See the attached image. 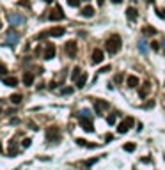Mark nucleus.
Instances as JSON below:
<instances>
[{
  "mask_svg": "<svg viewBox=\"0 0 165 170\" xmlns=\"http://www.w3.org/2000/svg\"><path fill=\"white\" fill-rule=\"evenodd\" d=\"M149 85H151V83H149V82H146V83H144V87L139 91V96H140V97H146V96L149 94V91H151V87H149Z\"/></svg>",
  "mask_w": 165,
  "mask_h": 170,
  "instance_id": "nucleus-18",
  "label": "nucleus"
},
{
  "mask_svg": "<svg viewBox=\"0 0 165 170\" xmlns=\"http://www.w3.org/2000/svg\"><path fill=\"white\" fill-rule=\"evenodd\" d=\"M151 48H153L154 52H158V50H160V44H158V43H153V44H151Z\"/></svg>",
  "mask_w": 165,
  "mask_h": 170,
  "instance_id": "nucleus-30",
  "label": "nucleus"
},
{
  "mask_svg": "<svg viewBox=\"0 0 165 170\" xmlns=\"http://www.w3.org/2000/svg\"><path fill=\"white\" fill-rule=\"evenodd\" d=\"M64 32H66V28L55 27V28H50V30H48V37H60V36H64Z\"/></svg>",
  "mask_w": 165,
  "mask_h": 170,
  "instance_id": "nucleus-10",
  "label": "nucleus"
},
{
  "mask_svg": "<svg viewBox=\"0 0 165 170\" xmlns=\"http://www.w3.org/2000/svg\"><path fill=\"white\" fill-rule=\"evenodd\" d=\"M103 2H105V0H98V5H103Z\"/></svg>",
  "mask_w": 165,
  "mask_h": 170,
  "instance_id": "nucleus-35",
  "label": "nucleus"
},
{
  "mask_svg": "<svg viewBox=\"0 0 165 170\" xmlns=\"http://www.w3.org/2000/svg\"><path fill=\"white\" fill-rule=\"evenodd\" d=\"M30 142H32V140H30V138H25V140H23V144H21V145H23V147H29V145H30Z\"/></svg>",
  "mask_w": 165,
  "mask_h": 170,
  "instance_id": "nucleus-29",
  "label": "nucleus"
},
{
  "mask_svg": "<svg viewBox=\"0 0 165 170\" xmlns=\"http://www.w3.org/2000/svg\"><path fill=\"white\" fill-rule=\"evenodd\" d=\"M115 82H117V83H119V82H123V75H117V76H115Z\"/></svg>",
  "mask_w": 165,
  "mask_h": 170,
  "instance_id": "nucleus-33",
  "label": "nucleus"
},
{
  "mask_svg": "<svg viewBox=\"0 0 165 170\" xmlns=\"http://www.w3.org/2000/svg\"><path fill=\"white\" fill-rule=\"evenodd\" d=\"M133 124H135V121L131 119V117H126L123 122H119V126H117V133H121V135H124V133H128L131 128H133Z\"/></svg>",
  "mask_w": 165,
  "mask_h": 170,
  "instance_id": "nucleus-2",
  "label": "nucleus"
},
{
  "mask_svg": "<svg viewBox=\"0 0 165 170\" xmlns=\"http://www.w3.org/2000/svg\"><path fill=\"white\" fill-rule=\"evenodd\" d=\"M64 50H66V53H68L69 58H75L76 57V43L75 41H68L66 46H64Z\"/></svg>",
  "mask_w": 165,
  "mask_h": 170,
  "instance_id": "nucleus-5",
  "label": "nucleus"
},
{
  "mask_svg": "<svg viewBox=\"0 0 165 170\" xmlns=\"http://www.w3.org/2000/svg\"><path fill=\"white\" fill-rule=\"evenodd\" d=\"M156 14L160 16L162 19H165V9H160V7H156Z\"/></svg>",
  "mask_w": 165,
  "mask_h": 170,
  "instance_id": "nucleus-26",
  "label": "nucleus"
},
{
  "mask_svg": "<svg viewBox=\"0 0 165 170\" xmlns=\"http://www.w3.org/2000/svg\"><path fill=\"white\" fill-rule=\"evenodd\" d=\"M146 2H149V4H153V0H146Z\"/></svg>",
  "mask_w": 165,
  "mask_h": 170,
  "instance_id": "nucleus-37",
  "label": "nucleus"
},
{
  "mask_svg": "<svg viewBox=\"0 0 165 170\" xmlns=\"http://www.w3.org/2000/svg\"><path fill=\"white\" fill-rule=\"evenodd\" d=\"M68 4H69L71 7H78V5H80V0H68Z\"/></svg>",
  "mask_w": 165,
  "mask_h": 170,
  "instance_id": "nucleus-28",
  "label": "nucleus"
},
{
  "mask_svg": "<svg viewBox=\"0 0 165 170\" xmlns=\"http://www.w3.org/2000/svg\"><path fill=\"white\" fill-rule=\"evenodd\" d=\"M11 103L20 105V103H21V94H13V96H11Z\"/></svg>",
  "mask_w": 165,
  "mask_h": 170,
  "instance_id": "nucleus-22",
  "label": "nucleus"
},
{
  "mask_svg": "<svg viewBox=\"0 0 165 170\" xmlns=\"http://www.w3.org/2000/svg\"><path fill=\"white\" fill-rule=\"evenodd\" d=\"M112 2H114V4H121L123 0H112Z\"/></svg>",
  "mask_w": 165,
  "mask_h": 170,
  "instance_id": "nucleus-34",
  "label": "nucleus"
},
{
  "mask_svg": "<svg viewBox=\"0 0 165 170\" xmlns=\"http://www.w3.org/2000/svg\"><path fill=\"white\" fill-rule=\"evenodd\" d=\"M23 83H25L27 87H30V85L34 83V75H32L30 71H27V73L23 75Z\"/></svg>",
  "mask_w": 165,
  "mask_h": 170,
  "instance_id": "nucleus-16",
  "label": "nucleus"
},
{
  "mask_svg": "<svg viewBox=\"0 0 165 170\" xmlns=\"http://www.w3.org/2000/svg\"><path fill=\"white\" fill-rule=\"evenodd\" d=\"M5 75H7V67L4 64H0V76H5Z\"/></svg>",
  "mask_w": 165,
  "mask_h": 170,
  "instance_id": "nucleus-27",
  "label": "nucleus"
},
{
  "mask_svg": "<svg viewBox=\"0 0 165 170\" xmlns=\"http://www.w3.org/2000/svg\"><path fill=\"white\" fill-rule=\"evenodd\" d=\"M121 46H123V43H121V37L119 36H110L107 39V43H105V50L108 52L110 55H115L119 50H121Z\"/></svg>",
  "mask_w": 165,
  "mask_h": 170,
  "instance_id": "nucleus-1",
  "label": "nucleus"
},
{
  "mask_svg": "<svg viewBox=\"0 0 165 170\" xmlns=\"http://www.w3.org/2000/svg\"><path fill=\"white\" fill-rule=\"evenodd\" d=\"M126 85H128L130 89H135V87H139V78L135 75H130L126 78Z\"/></svg>",
  "mask_w": 165,
  "mask_h": 170,
  "instance_id": "nucleus-13",
  "label": "nucleus"
},
{
  "mask_svg": "<svg viewBox=\"0 0 165 170\" xmlns=\"http://www.w3.org/2000/svg\"><path fill=\"white\" fill-rule=\"evenodd\" d=\"M135 147H137L135 144H126V145H124V151L126 152H133L135 151Z\"/></svg>",
  "mask_w": 165,
  "mask_h": 170,
  "instance_id": "nucleus-25",
  "label": "nucleus"
},
{
  "mask_svg": "<svg viewBox=\"0 0 165 170\" xmlns=\"http://www.w3.org/2000/svg\"><path fill=\"white\" fill-rule=\"evenodd\" d=\"M4 83H5L7 87H16V83H18V80L11 76V78H4Z\"/></svg>",
  "mask_w": 165,
  "mask_h": 170,
  "instance_id": "nucleus-19",
  "label": "nucleus"
},
{
  "mask_svg": "<svg viewBox=\"0 0 165 170\" xmlns=\"http://www.w3.org/2000/svg\"><path fill=\"white\" fill-rule=\"evenodd\" d=\"M103 58H105V55H103V50L96 48V50L92 52V58H91L92 64H99V62H103Z\"/></svg>",
  "mask_w": 165,
  "mask_h": 170,
  "instance_id": "nucleus-7",
  "label": "nucleus"
},
{
  "mask_svg": "<svg viewBox=\"0 0 165 170\" xmlns=\"http://www.w3.org/2000/svg\"><path fill=\"white\" fill-rule=\"evenodd\" d=\"M80 76H82V69H80V67H75L73 73H71V80H73V82H76Z\"/></svg>",
  "mask_w": 165,
  "mask_h": 170,
  "instance_id": "nucleus-21",
  "label": "nucleus"
},
{
  "mask_svg": "<svg viewBox=\"0 0 165 170\" xmlns=\"http://www.w3.org/2000/svg\"><path fill=\"white\" fill-rule=\"evenodd\" d=\"M48 18L52 19V21H57V19H64V13H62V9H60V5H57L55 7V11L48 16Z\"/></svg>",
  "mask_w": 165,
  "mask_h": 170,
  "instance_id": "nucleus-11",
  "label": "nucleus"
},
{
  "mask_svg": "<svg viewBox=\"0 0 165 170\" xmlns=\"http://www.w3.org/2000/svg\"><path fill=\"white\" fill-rule=\"evenodd\" d=\"M46 140H48V142H59V140H60V131H59V128L50 126V128L46 130Z\"/></svg>",
  "mask_w": 165,
  "mask_h": 170,
  "instance_id": "nucleus-3",
  "label": "nucleus"
},
{
  "mask_svg": "<svg viewBox=\"0 0 165 170\" xmlns=\"http://www.w3.org/2000/svg\"><path fill=\"white\" fill-rule=\"evenodd\" d=\"M53 57H55V44L53 43H48L46 48H44V58L50 60V58H53Z\"/></svg>",
  "mask_w": 165,
  "mask_h": 170,
  "instance_id": "nucleus-8",
  "label": "nucleus"
},
{
  "mask_svg": "<svg viewBox=\"0 0 165 170\" xmlns=\"http://www.w3.org/2000/svg\"><path fill=\"white\" fill-rule=\"evenodd\" d=\"M126 16H128L130 21H135V19L139 18V13H137L135 7H128V9H126Z\"/></svg>",
  "mask_w": 165,
  "mask_h": 170,
  "instance_id": "nucleus-14",
  "label": "nucleus"
},
{
  "mask_svg": "<svg viewBox=\"0 0 165 170\" xmlns=\"http://www.w3.org/2000/svg\"><path fill=\"white\" fill-rule=\"evenodd\" d=\"M142 34H144V36H154V34H156V28H153V27H144V28H142Z\"/></svg>",
  "mask_w": 165,
  "mask_h": 170,
  "instance_id": "nucleus-20",
  "label": "nucleus"
},
{
  "mask_svg": "<svg viewBox=\"0 0 165 170\" xmlns=\"http://www.w3.org/2000/svg\"><path fill=\"white\" fill-rule=\"evenodd\" d=\"M9 21H11V25H23L25 16L23 14H9Z\"/></svg>",
  "mask_w": 165,
  "mask_h": 170,
  "instance_id": "nucleus-9",
  "label": "nucleus"
},
{
  "mask_svg": "<svg viewBox=\"0 0 165 170\" xmlns=\"http://www.w3.org/2000/svg\"><path fill=\"white\" fill-rule=\"evenodd\" d=\"M0 28H2V21H0Z\"/></svg>",
  "mask_w": 165,
  "mask_h": 170,
  "instance_id": "nucleus-39",
  "label": "nucleus"
},
{
  "mask_svg": "<svg viewBox=\"0 0 165 170\" xmlns=\"http://www.w3.org/2000/svg\"><path fill=\"white\" fill-rule=\"evenodd\" d=\"M73 87H64V89H60V94L62 96H69V94H73Z\"/></svg>",
  "mask_w": 165,
  "mask_h": 170,
  "instance_id": "nucleus-23",
  "label": "nucleus"
},
{
  "mask_svg": "<svg viewBox=\"0 0 165 170\" xmlns=\"http://www.w3.org/2000/svg\"><path fill=\"white\" fill-rule=\"evenodd\" d=\"M162 46H163V52H165V39H163V43H162Z\"/></svg>",
  "mask_w": 165,
  "mask_h": 170,
  "instance_id": "nucleus-36",
  "label": "nucleus"
},
{
  "mask_svg": "<svg viewBox=\"0 0 165 170\" xmlns=\"http://www.w3.org/2000/svg\"><path fill=\"white\" fill-rule=\"evenodd\" d=\"M82 16H84V18H92V16H94V7H91V5L82 7Z\"/></svg>",
  "mask_w": 165,
  "mask_h": 170,
  "instance_id": "nucleus-15",
  "label": "nucleus"
},
{
  "mask_svg": "<svg viewBox=\"0 0 165 170\" xmlns=\"http://www.w3.org/2000/svg\"><path fill=\"white\" fill-rule=\"evenodd\" d=\"M85 82H87V73H82V76L76 80V87L78 89H84L85 87Z\"/></svg>",
  "mask_w": 165,
  "mask_h": 170,
  "instance_id": "nucleus-17",
  "label": "nucleus"
},
{
  "mask_svg": "<svg viewBox=\"0 0 165 170\" xmlns=\"http://www.w3.org/2000/svg\"><path fill=\"white\" fill-rule=\"evenodd\" d=\"M139 48H140V52H142V53H144V52L147 50L146 46H144V43H140V44H139Z\"/></svg>",
  "mask_w": 165,
  "mask_h": 170,
  "instance_id": "nucleus-32",
  "label": "nucleus"
},
{
  "mask_svg": "<svg viewBox=\"0 0 165 170\" xmlns=\"http://www.w3.org/2000/svg\"><path fill=\"white\" fill-rule=\"evenodd\" d=\"M92 103H94V112H96V115H103V110H107L110 106L108 101H103V99H92Z\"/></svg>",
  "mask_w": 165,
  "mask_h": 170,
  "instance_id": "nucleus-4",
  "label": "nucleus"
},
{
  "mask_svg": "<svg viewBox=\"0 0 165 170\" xmlns=\"http://www.w3.org/2000/svg\"><path fill=\"white\" fill-rule=\"evenodd\" d=\"M115 117H117V113H110L108 117H107V122H108L110 126H112V124H115Z\"/></svg>",
  "mask_w": 165,
  "mask_h": 170,
  "instance_id": "nucleus-24",
  "label": "nucleus"
},
{
  "mask_svg": "<svg viewBox=\"0 0 165 170\" xmlns=\"http://www.w3.org/2000/svg\"><path fill=\"white\" fill-rule=\"evenodd\" d=\"M107 71H110V66H105V67L99 69V73H107Z\"/></svg>",
  "mask_w": 165,
  "mask_h": 170,
  "instance_id": "nucleus-31",
  "label": "nucleus"
},
{
  "mask_svg": "<svg viewBox=\"0 0 165 170\" xmlns=\"http://www.w3.org/2000/svg\"><path fill=\"white\" fill-rule=\"evenodd\" d=\"M80 124H82V128H84L85 131H89V133L94 131V124H92L91 119H80Z\"/></svg>",
  "mask_w": 165,
  "mask_h": 170,
  "instance_id": "nucleus-12",
  "label": "nucleus"
},
{
  "mask_svg": "<svg viewBox=\"0 0 165 170\" xmlns=\"http://www.w3.org/2000/svg\"><path fill=\"white\" fill-rule=\"evenodd\" d=\"M2 151H4V149H2V144H0V152H2Z\"/></svg>",
  "mask_w": 165,
  "mask_h": 170,
  "instance_id": "nucleus-38",
  "label": "nucleus"
},
{
  "mask_svg": "<svg viewBox=\"0 0 165 170\" xmlns=\"http://www.w3.org/2000/svg\"><path fill=\"white\" fill-rule=\"evenodd\" d=\"M0 105H2V101H0Z\"/></svg>",
  "mask_w": 165,
  "mask_h": 170,
  "instance_id": "nucleus-40",
  "label": "nucleus"
},
{
  "mask_svg": "<svg viewBox=\"0 0 165 170\" xmlns=\"http://www.w3.org/2000/svg\"><path fill=\"white\" fill-rule=\"evenodd\" d=\"M18 41H20V34L14 28H11V30L7 32V44H9V46H14Z\"/></svg>",
  "mask_w": 165,
  "mask_h": 170,
  "instance_id": "nucleus-6",
  "label": "nucleus"
}]
</instances>
